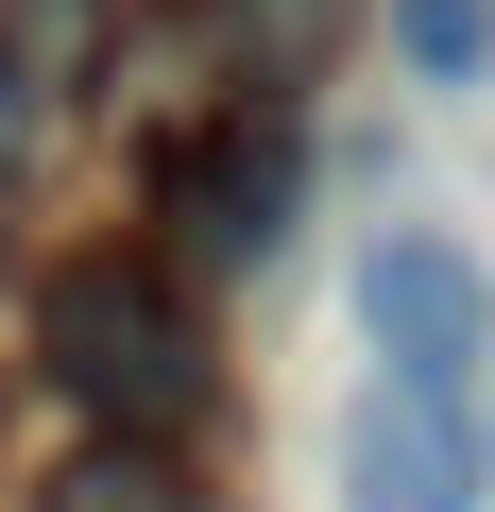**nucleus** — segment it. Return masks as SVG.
<instances>
[{
    "label": "nucleus",
    "instance_id": "nucleus-1",
    "mask_svg": "<svg viewBox=\"0 0 495 512\" xmlns=\"http://www.w3.org/2000/svg\"><path fill=\"white\" fill-rule=\"evenodd\" d=\"M35 359H52L120 444H171V427L205 410V325H188V291L154 274V256H69V274L35 291Z\"/></svg>",
    "mask_w": 495,
    "mask_h": 512
},
{
    "label": "nucleus",
    "instance_id": "nucleus-2",
    "mask_svg": "<svg viewBox=\"0 0 495 512\" xmlns=\"http://www.w3.org/2000/svg\"><path fill=\"white\" fill-rule=\"evenodd\" d=\"M359 342H376L393 393H461L495 359V274H478L444 222H376L359 239Z\"/></svg>",
    "mask_w": 495,
    "mask_h": 512
},
{
    "label": "nucleus",
    "instance_id": "nucleus-3",
    "mask_svg": "<svg viewBox=\"0 0 495 512\" xmlns=\"http://www.w3.org/2000/svg\"><path fill=\"white\" fill-rule=\"evenodd\" d=\"M291 188H308V137H291L274 103H239V120H205V137L171 154V222H188L205 274H257V256L291 239Z\"/></svg>",
    "mask_w": 495,
    "mask_h": 512
},
{
    "label": "nucleus",
    "instance_id": "nucleus-4",
    "mask_svg": "<svg viewBox=\"0 0 495 512\" xmlns=\"http://www.w3.org/2000/svg\"><path fill=\"white\" fill-rule=\"evenodd\" d=\"M342 512H478V427H461V393H359V427H342Z\"/></svg>",
    "mask_w": 495,
    "mask_h": 512
},
{
    "label": "nucleus",
    "instance_id": "nucleus-5",
    "mask_svg": "<svg viewBox=\"0 0 495 512\" xmlns=\"http://www.w3.org/2000/svg\"><path fill=\"white\" fill-rule=\"evenodd\" d=\"M393 52H410V86H478L495 69V0H393Z\"/></svg>",
    "mask_w": 495,
    "mask_h": 512
},
{
    "label": "nucleus",
    "instance_id": "nucleus-6",
    "mask_svg": "<svg viewBox=\"0 0 495 512\" xmlns=\"http://www.w3.org/2000/svg\"><path fill=\"white\" fill-rule=\"evenodd\" d=\"M52 512H205V495H188L154 444H86V461L52 478Z\"/></svg>",
    "mask_w": 495,
    "mask_h": 512
},
{
    "label": "nucleus",
    "instance_id": "nucleus-7",
    "mask_svg": "<svg viewBox=\"0 0 495 512\" xmlns=\"http://www.w3.org/2000/svg\"><path fill=\"white\" fill-rule=\"evenodd\" d=\"M0 188H18V69H0Z\"/></svg>",
    "mask_w": 495,
    "mask_h": 512
}]
</instances>
